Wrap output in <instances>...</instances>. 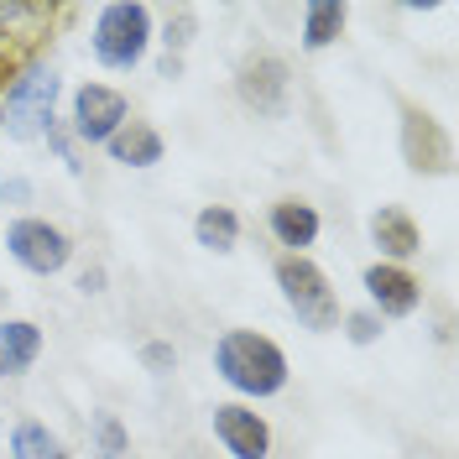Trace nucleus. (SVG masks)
<instances>
[{"label":"nucleus","mask_w":459,"mask_h":459,"mask_svg":"<svg viewBox=\"0 0 459 459\" xmlns=\"http://www.w3.org/2000/svg\"><path fill=\"white\" fill-rule=\"evenodd\" d=\"M214 376L240 397H277L287 386V355L282 344L261 329H225L214 340Z\"/></svg>","instance_id":"1"},{"label":"nucleus","mask_w":459,"mask_h":459,"mask_svg":"<svg viewBox=\"0 0 459 459\" xmlns=\"http://www.w3.org/2000/svg\"><path fill=\"white\" fill-rule=\"evenodd\" d=\"M57 94H63V79L48 57L22 63L16 79L0 89V131L11 142H42L48 120L57 115Z\"/></svg>","instance_id":"2"},{"label":"nucleus","mask_w":459,"mask_h":459,"mask_svg":"<svg viewBox=\"0 0 459 459\" xmlns=\"http://www.w3.org/2000/svg\"><path fill=\"white\" fill-rule=\"evenodd\" d=\"M157 42V27H152V11L136 5V0H115V5H100L94 11V27H89V53L100 57V68L110 74H131L146 63V48Z\"/></svg>","instance_id":"3"},{"label":"nucleus","mask_w":459,"mask_h":459,"mask_svg":"<svg viewBox=\"0 0 459 459\" xmlns=\"http://www.w3.org/2000/svg\"><path fill=\"white\" fill-rule=\"evenodd\" d=\"M272 277H277V292H282L287 314L298 318L308 334H329V329H340V298H334V287L324 277V266L308 256H282L272 266Z\"/></svg>","instance_id":"4"},{"label":"nucleus","mask_w":459,"mask_h":459,"mask_svg":"<svg viewBox=\"0 0 459 459\" xmlns=\"http://www.w3.org/2000/svg\"><path fill=\"white\" fill-rule=\"evenodd\" d=\"M5 256L31 277H57L74 261V240H68V230H57L42 214H16L5 225Z\"/></svg>","instance_id":"5"},{"label":"nucleus","mask_w":459,"mask_h":459,"mask_svg":"<svg viewBox=\"0 0 459 459\" xmlns=\"http://www.w3.org/2000/svg\"><path fill=\"white\" fill-rule=\"evenodd\" d=\"M131 120V100L120 94L115 84H100V79H84V84L74 89V100H68V131H74V142L79 146H105Z\"/></svg>","instance_id":"6"},{"label":"nucleus","mask_w":459,"mask_h":459,"mask_svg":"<svg viewBox=\"0 0 459 459\" xmlns=\"http://www.w3.org/2000/svg\"><path fill=\"white\" fill-rule=\"evenodd\" d=\"M209 429H214V438L230 459H272V423L251 402H214Z\"/></svg>","instance_id":"7"},{"label":"nucleus","mask_w":459,"mask_h":459,"mask_svg":"<svg viewBox=\"0 0 459 459\" xmlns=\"http://www.w3.org/2000/svg\"><path fill=\"white\" fill-rule=\"evenodd\" d=\"M235 94H240V105H246V110L266 115V120H277V115H287L292 68H287L277 53L246 57V63H240V79H235Z\"/></svg>","instance_id":"8"},{"label":"nucleus","mask_w":459,"mask_h":459,"mask_svg":"<svg viewBox=\"0 0 459 459\" xmlns=\"http://www.w3.org/2000/svg\"><path fill=\"white\" fill-rule=\"evenodd\" d=\"M360 287H366V298H371V314L386 324V318H412L423 308V282L407 272V266H386V261H376L360 272Z\"/></svg>","instance_id":"9"},{"label":"nucleus","mask_w":459,"mask_h":459,"mask_svg":"<svg viewBox=\"0 0 459 459\" xmlns=\"http://www.w3.org/2000/svg\"><path fill=\"white\" fill-rule=\"evenodd\" d=\"M402 157L412 172H449V131L433 120L423 105H402Z\"/></svg>","instance_id":"10"},{"label":"nucleus","mask_w":459,"mask_h":459,"mask_svg":"<svg viewBox=\"0 0 459 459\" xmlns=\"http://www.w3.org/2000/svg\"><path fill=\"white\" fill-rule=\"evenodd\" d=\"M366 235H371V246L381 251L386 266H407V261L423 251V230H418V220H412L402 204H381V209H371Z\"/></svg>","instance_id":"11"},{"label":"nucleus","mask_w":459,"mask_h":459,"mask_svg":"<svg viewBox=\"0 0 459 459\" xmlns=\"http://www.w3.org/2000/svg\"><path fill=\"white\" fill-rule=\"evenodd\" d=\"M266 230H272V240L282 246L287 256H308V251L318 246L324 220H318V209L308 199H277L272 214H266Z\"/></svg>","instance_id":"12"},{"label":"nucleus","mask_w":459,"mask_h":459,"mask_svg":"<svg viewBox=\"0 0 459 459\" xmlns=\"http://www.w3.org/2000/svg\"><path fill=\"white\" fill-rule=\"evenodd\" d=\"M105 152H110V162H120V168H157L168 157V142H162V131L152 120H136L131 115L110 142H105Z\"/></svg>","instance_id":"13"},{"label":"nucleus","mask_w":459,"mask_h":459,"mask_svg":"<svg viewBox=\"0 0 459 459\" xmlns=\"http://www.w3.org/2000/svg\"><path fill=\"white\" fill-rule=\"evenodd\" d=\"M42 360V329L31 318H0V381L27 376Z\"/></svg>","instance_id":"14"},{"label":"nucleus","mask_w":459,"mask_h":459,"mask_svg":"<svg viewBox=\"0 0 459 459\" xmlns=\"http://www.w3.org/2000/svg\"><path fill=\"white\" fill-rule=\"evenodd\" d=\"M5 455L11 459H74L68 444H63L42 418H16V423H11V438H5Z\"/></svg>","instance_id":"15"},{"label":"nucleus","mask_w":459,"mask_h":459,"mask_svg":"<svg viewBox=\"0 0 459 459\" xmlns=\"http://www.w3.org/2000/svg\"><path fill=\"white\" fill-rule=\"evenodd\" d=\"M194 240L204 251H214V256H230L240 246V214L230 204H204L194 214Z\"/></svg>","instance_id":"16"},{"label":"nucleus","mask_w":459,"mask_h":459,"mask_svg":"<svg viewBox=\"0 0 459 459\" xmlns=\"http://www.w3.org/2000/svg\"><path fill=\"white\" fill-rule=\"evenodd\" d=\"M344 22H350V5H344V0H308V5H303V48H308V53L334 48Z\"/></svg>","instance_id":"17"},{"label":"nucleus","mask_w":459,"mask_h":459,"mask_svg":"<svg viewBox=\"0 0 459 459\" xmlns=\"http://www.w3.org/2000/svg\"><path fill=\"white\" fill-rule=\"evenodd\" d=\"M89 455L94 459H126L131 455V429L115 412H94L89 418Z\"/></svg>","instance_id":"18"},{"label":"nucleus","mask_w":459,"mask_h":459,"mask_svg":"<svg viewBox=\"0 0 459 459\" xmlns=\"http://www.w3.org/2000/svg\"><path fill=\"white\" fill-rule=\"evenodd\" d=\"M42 142L53 146L57 152V162H63V168L74 172V178H84V152H79V142H74V131H68V126H63V120H48V131H42Z\"/></svg>","instance_id":"19"},{"label":"nucleus","mask_w":459,"mask_h":459,"mask_svg":"<svg viewBox=\"0 0 459 459\" xmlns=\"http://www.w3.org/2000/svg\"><path fill=\"white\" fill-rule=\"evenodd\" d=\"M194 27H199V16H194L188 5H178V11L168 16V27H162V48H168V57H183V53H188Z\"/></svg>","instance_id":"20"},{"label":"nucleus","mask_w":459,"mask_h":459,"mask_svg":"<svg viewBox=\"0 0 459 459\" xmlns=\"http://www.w3.org/2000/svg\"><path fill=\"white\" fill-rule=\"evenodd\" d=\"M340 324H344V340H350V344H360V350H366V344H376V340H381V329H386V324H381V318H376L371 308L340 314Z\"/></svg>","instance_id":"21"},{"label":"nucleus","mask_w":459,"mask_h":459,"mask_svg":"<svg viewBox=\"0 0 459 459\" xmlns=\"http://www.w3.org/2000/svg\"><path fill=\"white\" fill-rule=\"evenodd\" d=\"M142 366L152 376H172L178 371V350L168 340H152V344H142Z\"/></svg>","instance_id":"22"},{"label":"nucleus","mask_w":459,"mask_h":459,"mask_svg":"<svg viewBox=\"0 0 459 459\" xmlns=\"http://www.w3.org/2000/svg\"><path fill=\"white\" fill-rule=\"evenodd\" d=\"M0 204H5V209L37 204V183H31V178H0Z\"/></svg>","instance_id":"23"},{"label":"nucleus","mask_w":459,"mask_h":459,"mask_svg":"<svg viewBox=\"0 0 459 459\" xmlns=\"http://www.w3.org/2000/svg\"><path fill=\"white\" fill-rule=\"evenodd\" d=\"M105 282H110V277H105V266H89V272H79V292H84V298H100V292H105Z\"/></svg>","instance_id":"24"},{"label":"nucleus","mask_w":459,"mask_h":459,"mask_svg":"<svg viewBox=\"0 0 459 459\" xmlns=\"http://www.w3.org/2000/svg\"><path fill=\"white\" fill-rule=\"evenodd\" d=\"M183 74V57H162V79H178Z\"/></svg>","instance_id":"25"}]
</instances>
